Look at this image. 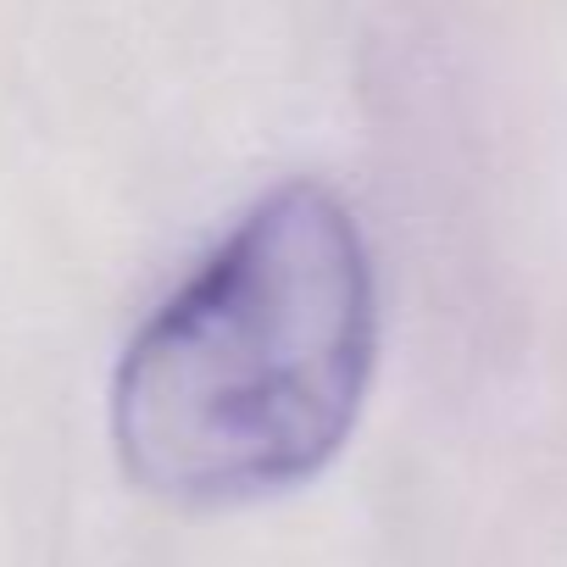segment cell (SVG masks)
Instances as JSON below:
<instances>
[{"label":"cell","mask_w":567,"mask_h":567,"mask_svg":"<svg viewBox=\"0 0 567 567\" xmlns=\"http://www.w3.org/2000/svg\"><path fill=\"white\" fill-rule=\"evenodd\" d=\"M379 362V284L351 206L290 178L140 323L112 379L123 473L223 512L318 478Z\"/></svg>","instance_id":"obj_1"}]
</instances>
